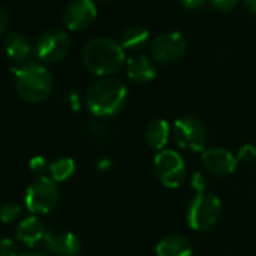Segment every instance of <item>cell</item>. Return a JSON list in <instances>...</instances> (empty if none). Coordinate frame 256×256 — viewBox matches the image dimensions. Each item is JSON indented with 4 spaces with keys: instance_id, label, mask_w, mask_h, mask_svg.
Returning a JSON list of instances; mask_svg holds the SVG:
<instances>
[{
    "instance_id": "6da1fadb",
    "label": "cell",
    "mask_w": 256,
    "mask_h": 256,
    "mask_svg": "<svg viewBox=\"0 0 256 256\" xmlns=\"http://www.w3.org/2000/svg\"><path fill=\"white\" fill-rule=\"evenodd\" d=\"M82 62L86 71L100 78H104L118 74L125 66L126 58L120 42L101 36L89 41L84 46Z\"/></svg>"
},
{
    "instance_id": "7a4b0ae2",
    "label": "cell",
    "mask_w": 256,
    "mask_h": 256,
    "mask_svg": "<svg viewBox=\"0 0 256 256\" xmlns=\"http://www.w3.org/2000/svg\"><path fill=\"white\" fill-rule=\"evenodd\" d=\"M128 101L125 83L116 77H104L94 82L86 92V106L96 119H106L122 112Z\"/></svg>"
},
{
    "instance_id": "3957f363",
    "label": "cell",
    "mask_w": 256,
    "mask_h": 256,
    "mask_svg": "<svg viewBox=\"0 0 256 256\" xmlns=\"http://www.w3.org/2000/svg\"><path fill=\"white\" fill-rule=\"evenodd\" d=\"M53 76L48 68L38 62L24 64L16 74V89L22 100L30 104L46 101L53 90Z\"/></svg>"
},
{
    "instance_id": "277c9868",
    "label": "cell",
    "mask_w": 256,
    "mask_h": 256,
    "mask_svg": "<svg viewBox=\"0 0 256 256\" xmlns=\"http://www.w3.org/2000/svg\"><path fill=\"white\" fill-rule=\"evenodd\" d=\"M222 199L212 192H198L187 208V224L193 230L211 229L222 216Z\"/></svg>"
},
{
    "instance_id": "5b68a950",
    "label": "cell",
    "mask_w": 256,
    "mask_h": 256,
    "mask_svg": "<svg viewBox=\"0 0 256 256\" xmlns=\"http://www.w3.org/2000/svg\"><path fill=\"white\" fill-rule=\"evenodd\" d=\"M172 138L175 144L190 152H204L208 145L206 125L196 116L186 114L172 124Z\"/></svg>"
},
{
    "instance_id": "8992f818",
    "label": "cell",
    "mask_w": 256,
    "mask_h": 256,
    "mask_svg": "<svg viewBox=\"0 0 256 256\" xmlns=\"http://www.w3.org/2000/svg\"><path fill=\"white\" fill-rule=\"evenodd\" d=\"M60 190L56 181L50 176H40L34 181L24 194L26 208L34 214H47L59 204Z\"/></svg>"
},
{
    "instance_id": "52a82bcc",
    "label": "cell",
    "mask_w": 256,
    "mask_h": 256,
    "mask_svg": "<svg viewBox=\"0 0 256 256\" xmlns=\"http://www.w3.org/2000/svg\"><path fill=\"white\" fill-rule=\"evenodd\" d=\"M152 166L156 176L166 188H178L187 176V164L175 150L166 148L157 152Z\"/></svg>"
},
{
    "instance_id": "ba28073f",
    "label": "cell",
    "mask_w": 256,
    "mask_h": 256,
    "mask_svg": "<svg viewBox=\"0 0 256 256\" xmlns=\"http://www.w3.org/2000/svg\"><path fill=\"white\" fill-rule=\"evenodd\" d=\"M71 48V40L62 29H48L35 42V56L47 64L54 65L62 62Z\"/></svg>"
},
{
    "instance_id": "9c48e42d",
    "label": "cell",
    "mask_w": 256,
    "mask_h": 256,
    "mask_svg": "<svg viewBox=\"0 0 256 256\" xmlns=\"http://www.w3.org/2000/svg\"><path fill=\"white\" fill-rule=\"evenodd\" d=\"M187 50L186 38L176 30L160 34L151 46V58L156 64L170 65L182 59Z\"/></svg>"
},
{
    "instance_id": "30bf717a",
    "label": "cell",
    "mask_w": 256,
    "mask_h": 256,
    "mask_svg": "<svg viewBox=\"0 0 256 256\" xmlns=\"http://www.w3.org/2000/svg\"><path fill=\"white\" fill-rule=\"evenodd\" d=\"M96 14L98 11L94 0H71L64 11L62 20L68 30L80 32L95 22Z\"/></svg>"
},
{
    "instance_id": "8fae6325",
    "label": "cell",
    "mask_w": 256,
    "mask_h": 256,
    "mask_svg": "<svg viewBox=\"0 0 256 256\" xmlns=\"http://www.w3.org/2000/svg\"><path fill=\"white\" fill-rule=\"evenodd\" d=\"M200 162L204 169L216 176H229L236 170L238 166L236 156L223 146L206 148L200 154Z\"/></svg>"
},
{
    "instance_id": "7c38bea8",
    "label": "cell",
    "mask_w": 256,
    "mask_h": 256,
    "mask_svg": "<svg viewBox=\"0 0 256 256\" xmlns=\"http://www.w3.org/2000/svg\"><path fill=\"white\" fill-rule=\"evenodd\" d=\"M42 246L59 256H77L82 250V241L76 234L58 229H47Z\"/></svg>"
},
{
    "instance_id": "4fadbf2b",
    "label": "cell",
    "mask_w": 256,
    "mask_h": 256,
    "mask_svg": "<svg viewBox=\"0 0 256 256\" xmlns=\"http://www.w3.org/2000/svg\"><path fill=\"white\" fill-rule=\"evenodd\" d=\"M124 68H125L126 77L139 84L151 83L157 77L156 60L144 53H134L130 58H126Z\"/></svg>"
},
{
    "instance_id": "5bb4252c",
    "label": "cell",
    "mask_w": 256,
    "mask_h": 256,
    "mask_svg": "<svg viewBox=\"0 0 256 256\" xmlns=\"http://www.w3.org/2000/svg\"><path fill=\"white\" fill-rule=\"evenodd\" d=\"M46 234H47V226L36 216H30V217L23 218L17 224V229H16L17 240L28 247H34V246L42 242Z\"/></svg>"
},
{
    "instance_id": "9a60e30c",
    "label": "cell",
    "mask_w": 256,
    "mask_h": 256,
    "mask_svg": "<svg viewBox=\"0 0 256 256\" xmlns=\"http://www.w3.org/2000/svg\"><path fill=\"white\" fill-rule=\"evenodd\" d=\"M170 136H172V126L163 118L152 119L146 125L145 133H144V138H145L146 145L152 151H156V152H160V151L166 150Z\"/></svg>"
},
{
    "instance_id": "2e32d148",
    "label": "cell",
    "mask_w": 256,
    "mask_h": 256,
    "mask_svg": "<svg viewBox=\"0 0 256 256\" xmlns=\"http://www.w3.org/2000/svg\"><path fill=\"white\" fill-rule=\"evenodd\" d=\"M157 256H192V242L180 234H170L162 238L156 246Z\"/></svg>"
},
{
    "instance_id": "e0dca14e",
    "label": "cell",
    "mask_w": 256,
    "mask_h": 256,
    "mask_svg": "<svg viewBox=\"0 0 256 256\" xmlns=\"http://www.w3.org/2000/svg\"><path fill=\"white\" fill-rule=\"evenodd\" d=\"M4 47H5L6 56L14 62H24L30 56V52H32V47L28 38L17 32L10 34L5 38Z\"/></svg>"
},
{
    "instance_id": "ac0fdd59",
    "label": "cell",
    "mask_w": 256,
    "mask_h": 256,
    "mask_svg": "<svg viewBox=\"0 0 256 256\" xmlns=\"http://www.w3.org/2000/svg\"><path fill=\"white\" fill-rule=\"evenodd\" d=\"M150 41V30L144 26H130L126 28L120 36V46L125 52H139Z\"/></svg>"
},
{
    "instance_id": "d6986e66",
    "label": "cell",
    "mask_w": 256,
    "mask_h": 256,
    "mask_svg": "<svg viewBox=\"0 0 256 256\" xmlns=\"http://www.w3.org/2000/svg\"><path fill=\"white\" fill-rule=\"evenodd\" d=\"M50 178L56 182H64L70 180L76 172V162L70 157H60L50 163L48 168Z\"/></svg>"
},
{
    "instance_id": "ffe728a7",
    "label": "cell",
    "mask_w": 256,
    "mask_h": 256,
    "mask_svg": "<svg viewBox=\"0 0 256 256\" xmlns=\"http://www.w3.org/2000/svg\"><path fill=\"white\" fill-rule=\"evenodd\" d=\"M88 130H89V134H90L95 140H98V142L108 140L110 136H112L110 126H108L107 124H104V120H101V119L94 120V122L88 126Z\"/></svg>"
},
{
    "instance_id": "44dd1931",
    "label": "cell",
    "mask_w": 256,
    "mask_h": 256,
    "mask_svg": "<svg viewBox=\"0 0 256 256\" xmlns=\"http://www.w3.org/2000/svg\"><path fill=\"white\" fill-rule=\"evenodd\" d=\"M22 214V206L16 202H8L0 206V220L4 223H12L16 222Z\"/></svg>"
},
{
    "instance_id": "7402d4cb",
    "label": "cell",
    "mask_w": 256,
    "mask_h": 256,
    "mask_svg": "<svg viewBox=\"0 0 256 256\" xmlns=\"http://www.w3.org/2000/svg\"><path fill=\"white\" fill-rule=\"evenodd\" d=\"M235 156L238 163H252L256 160V146L252 144H244Z\"/></svg>"
},
{
    "instance_id": "603a6c76",
    "label": "cell",
    "mask_w": 256,
    "mask_h": 256,
    "mask_svg": "<svg viewBox=\"0 0 256 256\" xmlns=\"http://www.w3.org/2000/svg\"><path fill=\"white\" fill-rule=\"evenodd\" d=\"M0 256H20L18 246L12 238L0 240Z\"/></svg>"
},
{
    "instance_id": "cb8c5ba5",
    "label": "cell",
    "mask_w": 256,
    "mask_h": 256,
    "mask_svg": "<svg viewBox=\"0 0 256 256\" xmlns=\"http://www.w3.org/2000/svg\"><path fill=\"white\" fill-rule=\"evenodd\" d=\"M29 168H30V170H32L34 174H36V175H40V176H46L44 174H46V170H48L50 164L46 162V158H44V157L36 156V157L30 158V162H29Z\"/></svg>"
},
{
    "instance_id": "d4e9b609",
    "label": "cell",
    "mask_w": 256,
    "mask_h": 256,
    "mask_svg": "<svg viewBox=\"0 0 256 256\" xmlns=\"http://www.w3.org/2000/svg\"><path fill=\"white\" fill-rule=\"evenodd\" d=\"M210 4L222 12H229L240 4V0H210Z\"/></svg>"
},
{
    "instance_id": "484cf974",
    "label": "cell",
    "mask_w": 256,
    "mask_h": 256,
    "mask_svg": "<svg viewBox=\"0 0 256 256\" xmlns=\"http://www.w3.org/2000/svg\"><path fill=\"white\" fill-rule=\"evenodd\" d=\"M192 187L194 188L196 193L206 190V178L202 172H198L192 176Z\"/></svg>"
},
{
    "instance_id": "4316f807",
    "label": "cell",
    "mask_w": 256,
    "mask_h": 256,
    "mask_svg": "<svg viewBox=\"0 0 256 256\" xmlns=\"http://www.w3.org/2000/svg\"><path fill=\"white\" fill-rule=\"evenodd\" d=\"M180 2L187 11H199L205 5L206 0H180Z\"/></svg>"
},
{
    "instance_id": "83f0119b",
    "label": "cell",
    "mask_w": 256,
    "mask_h": 256,
    "mask_svg": "<svg viewBox=\"0 0 256 256\" xmlns=\"http://www.w3.org/2000/svg\"><path fill=\"white\" fill-rule=\"evenodd\" d=\"M112 166H113V163H112V160L108 157H102V158H100L96 162V169L100 172H107V170L112 169Z\"/></svg>"
},
{
    "instance_id": "f1b7e54d",
    "label": "cell",
    "mask_w": 256,
    "mask_h": 256,
    "mask_svg": "<svg viewBox=\"0 0 256 256\" xmlns=\"http://www.w3.org/2000/svg\"><path fill=\"white\" fill-rule=\"evenodd\" d=\"M8 28V14L5 12V10L0 6V35H2Z\"/></svg>"
},
{
    "instance_id": "f546056e",
    "label": "cell",
    "mask_w": 256,
    "mask_h": 256,
    "mask_svg": "<svg viewBox=\"0 0 256 256\" xmlns=\"http://www.w3.org/2000/svg\"><path fill=\"white\" fill-rule=\"evenodd\" d=\"M68 102H70V106H71V108H72V110H78V108H80L78 95H77L76 92L70 94V96H68Z\"/></svg>"
},
{
    "instance_id": "4dcf8cb0",
    "label": "cell",
    "mask_w": 256,
    "mask_h": 256,
    "mask_svg": "<svg viewBox=\"0 0 256 256\" xmlns=\"http://www.w3.org/2000/svg\"><path fill=\"white\" fill-rule=\"evenodd\" d=\"M242 4H244V6L247 8L248 12L256 16V0H242Z\"/></svg>"
},
{
    "instance_id": "1f68e13d",
    "label": "cell",
    "mask_w": 256,
    "mask_h": 256,
    "mask_svg": "<svg viewBox=\"0 0 256 256\" xmlns=\"http://www.w3.org/2000/svg\"><path fill=\"white\" fill-rule=\"evenodd\" d=\"M20 256H44V254H41V253H23Z\"/></svg>"
}]
</instances>
